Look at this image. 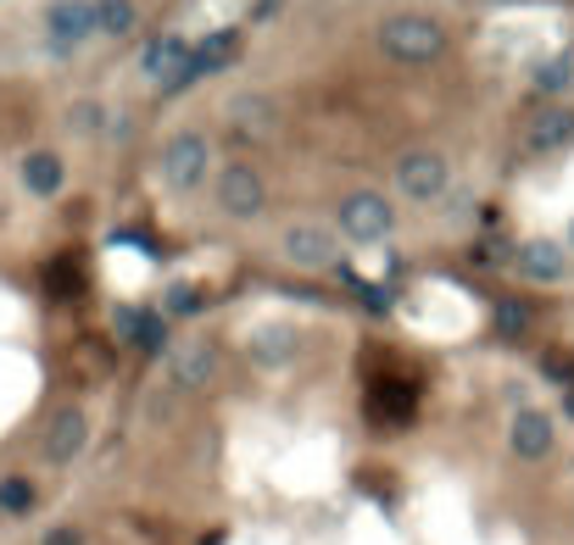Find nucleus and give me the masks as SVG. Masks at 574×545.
Returning <instances> with one entry per match:
<instances>
[{
	"label": "nucleus",
	"instance_id": "obj_1",
	"mask_svg": "<svg viewBox=\"0 0 574 545\" xmlns=\"http://www.w3.org/2000/svg\"><path fill=\"white\" fill-rule=\"evenodd\" d=\"M379 51H386L391 62H402V67H429L447 51V28L436 17H424V12H396V17L379 23Z\"/></svg>",
	"mask_w": 574,
	"mask_h": 545
},
{
	"label": "nucleus",
	"instance_id": "obj_2",
	"mask_svg": "<svg viewBox=\"0 0 574 545\" xmlns=\"http://www.w3.org/2000/svg\"><path fill=\"white\" fill-rule=\"evenodd\" d=\"M452 184V168L441 151H429V145H418V151H402L396 157V189L407 195L413 207H429V201H441Z\"/></svg>",
	"mask_w": 574,
	"mask_h": 545
},
{
	"label": "nucleus",
	"instance_id": "obj_3",
	"mask_svg": "<svg viewBox=\"0 0 574 545\" xmlns=\"http://www.w3.org/2000/svg\"><path fill=\"white\" fill-rule=\"evenodd\" d=\"M391 228H396V207L379 189H352L341 201V234L352 245H379L391 239Z\"/></svg>",
	"mask_w": 574,
	"mask_h": 545
},
{
	"label": "nucleus",
	"instance_id": "obj_4",
	"mask_svg": "<svg viewBox=\"0 0 574 545\" xmlns=\"http://www.w3.org/2000/svg\"><path fill=\"white\" fill-rule=\"evenodd\" d=\"M218 207H223V218H234V223H257L262 207H268L262 173L246 168V162H229V168L218 173Z\"/></svg>",
	"mask_w": 574,
	"mask_h": 545
},
{
	"label": "nucleus",
	"instance_id": "obj_5",
	"mask_svg": "<svg viewBox=\"0 0 574 545\" xmlns=\"http://www.w3.org/2000/svg\"><path fill=\"white\" fill-rule=\"evenodd\" d=\"M279 251H284V262L302 268V273H323V268L341 262V245H334V234L318 228V223H291L279 234Z\"/></svg>",
	"mask_w": 574,
	"mask_h": 545
},
{
	"label": "nucleus",
	"instance_id": "obj_6",
	"mask_svg": "<svg viewBox=\"0 0 574 545\" xmlns=\"http://www.w3.org/2000/svg\"><path fill=\"white\" fill-rule=\"evenodd\" d=\"M207 162H212L207 134H196V128H184V134H173V139L162 145V173H168L173 189H196V184L207 178Z\"/></svg>",
	"mask_w": 574,
	"mask_h": 545
},
{
	"label": "nucleus",
	"instance_id": "obj_7",
	"mask_svg": "<svg viewBox=\"0 0 574 545\" xmlns=\"http://www.w3.org/2000/svg\"><path fill=\"white\" fill-rule=\"evenodd\" d=\"M190 51H196V45H190L184 34H157L146 51H139V73H146L157 89H179V78L190 73Z\"/></svg>",
	"mask_w": 574,
	"mask_h": 545
},
{
	"label": "nucleus",
	"instance_id": "obj_8",
	"mask_svg": "<svg viewBox=\"0 0 574 545\" xmlns=\"http://www.w3.org/2000/svg\"><path fill=\"white\" fill-rule=\"evenodd\" d=\"M95 34V12H89V0H57L51 12H45V45H51L57 57L78 51V45Z\"/></svg>",
	"mask_w": 574,
	"mask_h": 545
},
{
	"label": "nucleus",
	"instance_id": "obj_9",
	"mask_svg": "<svg viewBox=\"0 0 574 545\" xmlns=\"http://www.w3.org/2000/svg\"><path fill=\"white\" fill-rule=\"evenodd\" d=\"M84 439H89V418L78 407H62L51 418V429H45V462L51 468H68L78 451H84Z\"/></svg>",
	"mask_w": 574,
	"mask_h": 545
},
{
	"label": "nucleus",
	"instance_id": "obj_10",
	"mask_svg": "<svg viewBox=\"0 0 574 545\" xmlns=\"http://www.w3.org/2000/svg\"><path fill=\"white\" fill-rule=\"evenodd\" d=\"M234 51H241V34H234V28H218V34L196 39V51H190V73L179 78V89H190L196 78H212V73H223V67L234 62ZM179 89H173V95H179Z\"/></svg>",
	"mask_w": 574,
	"mask_h": 545
},
{
	"label": "nucleus",
	"instance_id": "obj_11",
	"mask_svg": "<svg viewBox=\"0 0 574 545\" xmlns=\"http://www.w3.org/2000/svg\"><path fill=\"white\" fill-rule=\"evenodd\" d=\"M513 268L530 278V284H558L569 273V257H563L558 239H524L518 251H513Z\"/></svg>",
	"mask_w": 574,
	"mask_h": 545
},
{
	"label": "nucleus",
	"instance_id": "obj_12",
	"mask_svg": "<svg viewBox=\"0 0 574 545\" xmlns=\"http://www.w3.org/2000/svg\"><path fill=\"white\" fill-rule=\"evenodd\" d=\"M212 373H218V345L184 339L179 351H173V384H179V389H207Z\"/></svg>",
	"mask_w": 574,
	"mask_h": 545
},
{
	"label": "nucleus",
	"instance_id": "obj_13",
	"mask_svg": "<svg viewBox=\"0 0 574 545\" xmlns=\"http://www.w3.org/2000/svg\"><path fill=\"white\" fill-rule=\"evenodd\" d=\"M574 139V107H547V112H536L530 117V128H524V145L530 151H563V145Z\"/></svg>",
	"mask_w": 574,
	"mask_h": 545
},
{
	"label": "nucleus",
	"instance_id": "obj_14",
	"mask_svg": "<svg viewBox=\"0 0 574 545\" xmlns=\"http://www.w3.org/2000/svg\"><path fill=\"white\" fill-rule=\"evenodd\" d=\"M513 457H524V462H541L547 451H552V418L547 412H536V407H524L518 418H513Z\"/></svg>",
	"mask_w": 574,
	"mask_h": 545
},
{
	"label": "nucleus",
	"instance_id": "obj_15",
	"mask_svg": "<svg viewBox=\"0 0 574 545\" xmlns=\"http://www.w3.org/2000/svg\"><path fill=\"white\" fill-rule=\"evenodd\" d=\"M23 184H28V195L51 201V195H62V184H68V162L57 151H28L23 157Z\"/></svg>",
	"mask_w": 574,
	"mask_h": 545
},
{
	"label": "nucleus",
	"instance_id": "obj_16",
	"mask_svg": "<svg viewBox=\"0 0 574 545\" xmlns=\"http://www.w3.org/2000/svg\"><path fill=\"white\" fill-rule=\"evenodd\" d=\"M89 12H95V34H107V39H129L139 28L134 0H89Z\"/></svg>",
	"mask_w": 574,
	"mask_h": 545
},
{
	"label": "nucleus",
	"instance_id": "obj_17",
	"mask_svg": "<svg viewBox=\"0 0 574 545\" xmlns=\"http://www.w3.org/2000/svg\"><path fill=\"white\" fill-rule=\"evenodd\" d=\"M229 117H234V128L252 134V139L273 134V107L262 101V95H241V101H229Z\"/></svg>",
	"mask_w": 574,
	"mask_h": 545
},
{
	"label": "nucleus",
	"instance_id": "obj_18",
	"mask_svg": "<svg viewBox=\"0 0 574 545\" xmlns=\"http://www.w3.org/2000/svg\"><path fill=\"white\" fill-rule=\"evenodd\" d=\"M291 339H296V334L284 329V323H273V329H257V339H252V357H257L262 368H268V362H284V357L296 351Z\"/></svg>",
	"mask_w": 574,
	"mask_h": 545
},
{
	"label": "nucleus",
	"instance_id": "obj_19",
	"mask_svg": "<svg viewBox=\"0 0 574 545\" xmlns=\"http://www.w3.org/2000/svg\"><path fill=\"white\" fill-rule=\"evenodd\" d=\"M129 345H139V351H162V345H168L162 312H139V307H134V334H129Z\"/></svg>",
	"mask_w": 574,
	"mask_h": 545
},
{
	"label": "nucleus",
	"instance_id": "obj_20",
	"mask_svg": "<svg viewBox=\"0 0 574 545\" xmlns=\"http://www.w3.org/2000/svg\"><path fill=\"white\" fill-rule=\"evenodd\" d=\"M569 84H574V62H569V57L536 62V89H541V95H558V89H569Z\"/></svg>",
	"mask_w": 574,
	"mask_h": 545
},
{
	"label": "nucleus",
	"instance_id": "obj_21",
	"mask_svg": "<svg viewBox=\"0 0 574 545\" xmlns=\"http://www.w3.org/2000/svg\"><path fill=\"white\" fill-rule=\"evenodd\" d=\"M28 507H34V484L17 479V473H12V479H0V512H7V518H23Z\"/></svg>",
	"mask_w": 574,
	"mask_h": 545
},
{
	"label": "nucleus",
	"instance_id": "obj_22",
	"mask_svg": "<svg viewBox=\"0 0 574 545\" xmlns=\"http://www.w3.org/2000/svg\"><path fill=\"white\" fill-rule=\"evenodd\" d=\"M201 307H207V295H201L196 284H173V289H168V301H162L168 318H196Z\"/></svg>",
	"mask_w": 574,
	"mask_h": 545
},
{
	"label": "nucleus",
	"instance_id": "obj_23",
	"mask_svg": "<svg viewBox=\"0 0 574 545\" xmlns=\"http://www.w3.org/2000/svg\"><path fill=\"white\" fill-rule=\"evenodd\" d=\"M530 329V307L524 301H497V339H518Z\"/></svg>",
	"mask_w": 574,
	"mask_h": 545
},
{
	"label": "nucleus",
	"instance_id": "obj_24",
	"mask_svg": "<svg viewBox=\"0 0 574 545\" xmlns=\"http://www.w3.org/2000/svg\"><path fill=\"white\" fill-rule=\"evenodd\" d=\"M68 128H73V134H101V128H107V107H101V101H73Z\"/></svg>",
	"mask_w": 574,
	"mask_h": 545
},
{
	"label": "nucleus",
	"instance_id": "obj_25",
	"mask_svg": "<svg viewBox=\"0 0 574 545\" xmlns=\"http://www.w3.org/2000/svg\"><path fill=\"white\" fill-rule=\"evenodd\" d=\"M39 545H84V529H73V523H62V529H51Z\"/></svg>",
	"mask_w": 574,
	"mask_h": 545
},
{
	"label": "nucleus",
	"instance_id": "obj_26",
	"mask_svg": "<svg viewBox=\"0 0 574 545\" xmlns=\"http://www.w3.org/2000/svg\"><path fill=\"white\" fill-rule=\"evenodd\" d=\"M569 245H574V228H569Z\"/></svg>",
	"mask_w": 574,
	"mask_h": 545
}]
</instances>
